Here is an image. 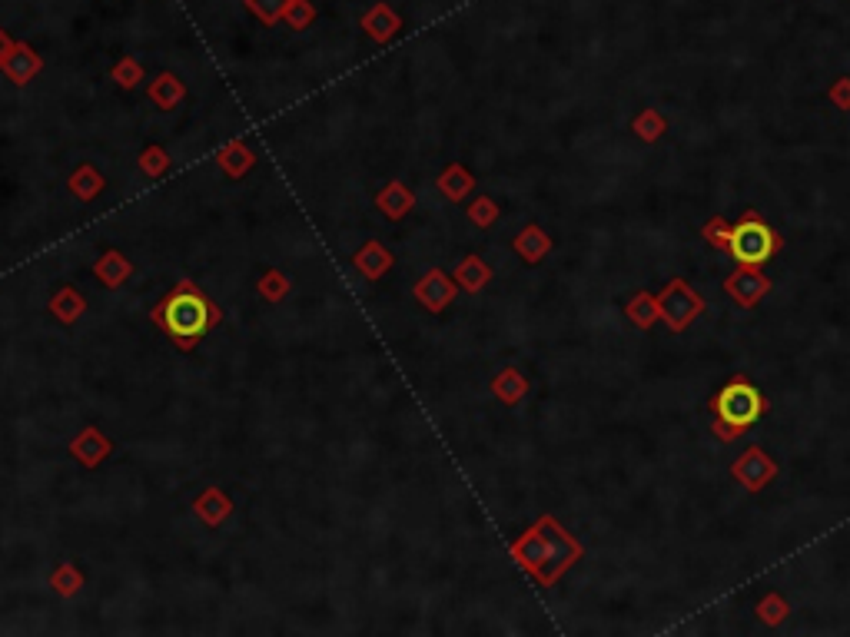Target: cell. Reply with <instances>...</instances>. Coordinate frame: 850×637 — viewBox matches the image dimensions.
I'll list each match as a JSON object with an SVG mask.
<instances>
[{
	"mask_svg": "<svg viewBox=\"0 0 850 637\" xmlns=\"http://www.w3.org/2000/svg\"><path fill=\"white\" fill-rule=\"evenodd\" d=\"M754 614H758V621L767 624V628H781V624L787 621V614H791V604H787V598L781 591H771L758 601Z\"/></svg>",
	"mask_w": 850,
	"mask_h": 637,
	"instance_id": "cell-27",
	"label": "cell"
},
{
	"mask_svg": "<svg viewBox=\"0 0 850 637\" xmlns=\"http://www.w3.org/2000/svg\"><path fill=\"white\" fill-rule=\"evenodd\" d=\"M243 4H246V10H250V14L259 20V24L276 27L279 20H283V14H286V4H289V0H243Z\"/></svg>",
	"mask_w": 850,
	"mask_h": 637,
	"instance_id": "cell-33",
	"label": "cell"
},
{
	"mask_svg": "<svg viewBox=\"0 0 850 637\" xmlns=\"http://www.w3.org/2000/svg\"><path fill=\"white\" fill-rule=\"evenodd\" d=\"M777 472H781V468H777V462L764 452L761 445H748L744 448V455H738L731 462V478L751 495L764 492V488L777 478Z\"/></svg>",
	"mask_w": 850,
	"mask_h": 637,
	"instance_id": "cell-6",
	"label": "cell"
},
{
	"mask_svg": "<svg viewBox=\"0 0 850 637\" xmlns=\"http://www.w3.org/2000/svg\"><path fill=\"white\" fill-rule=\"evenodd\" d=\"M316 17H319V10H316L313 0H289L286 14H283V24L289 30H309L316 24Z\"/></svg>",
	"mask_w": 850,
	"mask_h": 637,
	"instance_id": "cell-31",
	"label": "cell"
},
{
	"mask_svg": "<svg viewBox=\"0 0 850 637\" xmlns=\"http://www.w3.org/2000/svg\"><path fill=\"white\" fill-rule=\"evenodd\" d=\"M133 273H137L133 263L120 253V249H113V246L103 249V256L97 259V263H93V276H97L107 289H120Z\"/></svg>",
	"mask_w": 850,
	"mask_h": 637,
	"instance_id": "cell-15",
	"label": "cell"
},
{
	"mask_svg": "<svg viewBox=\"0 0 850 637\" xmlns=\"http://www.w3.org/2000/svg\"><path fill=\"white\" fill-rule=\"evenodd\" d=\"M631 133H635L641 143H658L668 133V117L655 107L641 110L638 117L631 120Z\"/></svg>",
	"mask_w": 850,
	"mask_h": 637,
	"instance_id": "cell-26",
	"label": "cell"
},
{
	"mask_svg": "<svg viewBox=\"0 0 850 637\" xmlns=\"http://www.w3.org/2000/svg\"><path fill=\"white\" fill-rule=\"evenodd\" d=\"M658 306H661V319L671 332H684L691 322H698L708 309V302L698 289L684 279H671V283L658 292Z\"/></svg>",
	"mask_w": 850,
	"mask_h": 637,
	"instance_id": "cell-5",
	"label": "cell"
},
{
	"mask_svg": "<svg viewBox=\"0 0 850 637\" xmlns=\"http://www.w3.org/2000/svg\"><path fill=\"white\" fill-rule=\"evenodd\" d=\"M359 27L366 30L369 40H376V44L386 47L389 40H396V34L402 30V17H399V10L392 4L379 0V4H372L366 14L359 17Z\"/></svg>",
	"mask_w": 850,
	"mask_h": 637,
	"instance_id": "cell-11",
	"label": "cell"
},
{
	"mask_svg": "<svg viewBox=\"0 0 850 637\" xmlns=\"http://www.w3.org/2000/svg\"><path fill=\"white\" fill-rule=\"evenodd\" d=\"M412 206H416V193H412L402 180H389L376 193V210L386 219H396V223L412 213Z\"/></svg>",
	"mask_w": 850,
	"mask_h": 637,
	"instance_id": "cell-13",
	"label": "cell"
},
{
	"mask_svg": "<svg viewBox=\"0 0 850 637\" xmlns=\"http://www.w3.org/2000/svg\"><path fill=\"white\" fill-rule=\"evenodd\" d=\"M256 292L276 306V302H283L289 292H293V283H289V276L279 273V269H263V276L256 279Z\"/></svg>",
	"mask_w": 850,
	"mask_h": 637,
	"instance_id": "cell-28",
	"label": "cell"
},
{
	"mask_svg": "<svg viewBox=\"0 0 850 637\" xmlns=\"http://www.w3.org/2000/svg\"><path fill=\"white\" fill-rule=\"evenodd\" d=\"M708 409H711L714 438L724 445H731L734 438L751 432V428L764 419L767 402H764L761 389L748 379V375H731V379L711 395Z\"/></svg>",
	"mask_w": 850,
	"mask_h": 637,
	"instance_id": "cell-3",
	"label": "cell"
},
{
	"mask_svg": "<svg viewBox=\"0 0 850 637\" xmlns=\"http://www.w3.org/2000/svg\"><path fill=\"white\" fill-rule=\"evenodd\" d=\"M625 316H628V322H631V326H635V329L648 332L651 326H655V322H661L658 296H651V292L638 289L635 296H631V299L625 302Z\"/></svg>",
	"mask_w": 850,
	"mask_h": 637,
	"instance_id": "cell-23",
	"label": "cell"
},
{
	"mask_svg": "<svg viewBox=\"0 0 850 637\" xmlns=\"http://www.w3.org/2000/svg\"><path fill=\"white\" fill-rule=\"evenodd\" d=\"M827 100L834 103L837 110H850V77H841V80H834V87L827 90Z\"/></svg>",
	"mask_w": 850,
	"mask_h": 637,
	"instance_id": "cell-35",
	"label": "cell"
},
{
	"mask_svg": "<svg viewBox=\"0 0 850 637\" xmlns=\"http://www.w3.org/2000/svg\"><path fill=\"white\" fill-rule=\"evenodd\" d=\"M352 263H356V269L369 279V283H376V279H382L392 266H396V256H392L379 239H369V243L352 256Z\"/></svg>",
	"mask_w": 850,
	"mask_h": 637,
	"instance_id": "cell-14",
	"label": "cell"
},
{
	"mask_svg": "<svg viewBox=\"0 0 850 637\" xmlns=\"http://www.w3.org/2000/svg\"><path fill=\"white\" fill-rule=\"evenodd\" d=\"M110 80L117 83L120 90H137L143 83V64L140 57H120L117 64L110 67Z\"/></svg>",
	"mask_w": 850,
	"mask_h": 637,
	"instance_id": "cell-30",
	"label": "cell"
},
{
	"mask_svg": "<svg viewBox=\"0 0 850 637\" xmlns=\"http://www.w3.org/2000/svg\"><path fill=\"white\" fill-rule=\"evenodd\" d=\"M435 186H439V190L445 193V200H449V203H465V196L475 193V176L465 170L462 163H449L439 173Z\"/></svg>",
	"mask_w": 850,
	"mask_h": 637,
	"instance_id": "cell-20",
	"label": "cell"
},
{
	"mask_svg": "<svg viewBox=\"0 0 850 637\" xmlns=\"http://www.w3.org/2000/svg\"><path fill=\"white\" fill-rule=\"evenodd\" d=\"M512 249L525 259L528 266H538L548 253H552V236H548L538 223H528L522 233L512 239Z\"/></svg>",
	"mask_w": 850,
	"mask_h": 637,
	"instance_id": "cell-16",
	"label": "cell"
},
{
	"mask_svg": "<svg viewBox=\"0 0 850 637\" xmlns=\"http://www.w3.org/2000/svg\"><path fill=\"white\" fill-rule=\"evenodd\" d=\"M771 286V276L761 266H738L724 276V296H731L738 309H758L764 296H771Z\"/></svg>",
	"mask_w": 850,
	"mask_h": 637,
	"instance_id": "cell-7",
	"label": "cell"
},
{
	"mask_svg": "<svg viewBox=\"0 0 850 637\" xmlns=\"http://www.w3.org/2000/svg\"><path fill=\"white\" fill-rule=\"evenodd\" d=\"M137 163H140V170H143V176H147V180H163V176L170 173V166H173L170 153L163 150L160 143L143 146V153H140Z\"/></svg>",
	"mask_w": 850,
	"mask_h": 637,
	"instance_id": "cell-29",
	"label": "cell"
},
{
	"mask_svg": "<svg viewBox=\"0 0 850 637\" xmlns=\"http://www.w3.org/2000/svg\"><path fill=\"white\" fill-rule=\"evenodd\" d=\"M412 296L419 299V306L425 312L439 316V312L449 309L455 296H459V283H455L449 273H442V269H429V273L416 283V289H412Z\"/></svg>",
	"mask_w": 850,
	"mask_h": 637,
	"instance_id": "cell-8",
	"label": "cell"
},
{
	"mask_svg": "<svg viewBox=\"0 0 850 637\" xmlns=\"http://www.w3.org/2000/svg\"><path fill=\"white\" fill-rule=\"evenodd\" d=\"M728 229H731L728 219L711 216L708 223L701 226V236H704V243H708L711 249H718V253H728Z\"/></svg>",
	"mask_w": 850,
	"mask_h": 637,
	"instance_id": "cell-34",
	"label": "cell"
},
{
	"mask_svg": "<svg viewBox=\"0 0 850 637\" xmlns=\"http://www.w3.org/2000/svg\"><path fill=\"white\" fill-rule=\"evenodd\" d=\"M784 249V236L764 223L758 210H744L738 223L728 229V256L738 266H764Z\"/></svg>",
	"mask_w": 850,
	"mask_h": 637,
	"instance_id": "cell-4",
	"label": "cell"
},
{
	"mask_svg": "<svg viewBox=\"0 0 850 637\" xmlns=\"http://www.w3.org/2000/svg\"><path fill=\"white\" fill-rule=\"evenodd\" d=\"M452 279L455 283H459V289H465V292H482L485 286L492 283V266L485 263L482 256H465L459 266L452 269Z\"/></svg>",
	"mask_w": 850,
	"mask_h": 637,
	"instance_id": "cell-22",
	"label": "cell"
},
{
	"mask_svg": "<svg viewBox=\"0 0 850 637\" xmlns=\"http://www.w3.org/2000/svg\"><path fill=\"white\" fill-rule=\"evenodd\" d=\"M47 309H50V316H54L57 322H64V326H74V322L87 312V299L80 296V289L64 286V289H57L54 296H50Z\"/></svg>",
	"mask_w": 850,
	"mask_h": 637,
	"instance_id": "cell-21",
	"label": "cell"
},
{
	"mask_svg": "<svg viewBox=\"0 0 850 637\" xmlns=\"http://www.w3.org/2000/svg\"><path fill=\"white\" fill-rule=\"evenodd\" d=\"M193 515L200 518L206 528H220L223 521L233 515V498L226 495L220 485H206L203 492L193 498Z\"/></svg>",
	"mask_w": 850,
	"mask_h": 637,
	"instance_id": "cell-12",
	"label": "cell"
},
{
	"mask_svg": "<svg viewBox=\"0 0 850 637\" xmlns=\"http://www.w3.org/2000/svg\"><path fill=\"white\" fill-rule=\"evenodd\" d=\"M509 555L525 574H532L538 588H555L562 574L582 561L585 548L555 515H542L512 541Z\"/></svg>",
	"mask_w": 850,
	"mask_h": 637,
	"instance_id": "cell-1",
	"label": "cell"
},
{
	"mask_svg": "<svg viewBox=\"0 0 850 637\" xmlns=\"http://www.w3.org/2000/svg\"><path fill=\"white\" fill-rule=\"evenodd\" d=\"M150 319L176 349L193 352L223 322V309L200 286L183 279L150 309Z\"/></svg>",
	"mask_w": 850,
	"mask_h": 637,
	"instance_id": "cell-2",
	"label": "cell"
},
{
	"mask_svg": "<svg viewBox=\"0 0 850 637\" xmlns=\"http://www.w3.org/2000/svg\"><path fill=\"white\" fill-rule=\"evenodd\" d=\"M147 97H150L153 107L173 110V107H180V103L186 100V83L176 77L173 70H163V73L153 77V83L147 87Z\"/></svg>",
	"mask_w": 850,
	"mask_h": 637,
	"instance_id": "cell-18",
	"label": "cell"
},
{
	"mask_svg": "<svg viewBox=\"0 0 850 637\" xmlns=\"http://www.w3.org/2000/svg\"><path fill=\"white\" fill-rule=\"evenodd\" d=\"M50 588H54L57 598H77L80 588H84V571H80L77 561H60V565L50 571Z\"/></svg>",
	"mask_w": 850,
	"mask_h": 637,
	"instance_id": "cell-25",
	"label": "cell"
},
{
	"mask_svg": "<svg viewBox=\"0 0 850 637\" xmlns=\"http://www.w3.org/2000/svg\"><path fill=\"white\" fill-rule=\"evenodd\" d=\"M67 190L74 193L80 203H93L103 190H107V180H103V173L93 163H77L74 173L67 176Z\"/></svg>",
	"mask_w": 850,
	"mask_h": 637,
	"instance_id": "cell-19",
	"label": "cell"
},
{
	"mask_svg": "<svg viewBox=\"0 0 850 637\" xmlns=\"http://www.w3.org/2000/svg\"><path fill=\"white\" fill-rule=\"evenodd\" d=\"M216 163H220V170L230 176V180H243V176L256 166V153L246 146L243 137H233L220 153H216Z\"/></svg>",
	"mask_w": 850,
	"mask_h": 637,
	"instance_id": "cell-17",
	"label": "cell"
},
{
	"mask_svg": "<svg viewBox=\"0 0 850 637\" xmlns=\"http://www.w3.org/2000/svg\"><path fill=\"white\" fill-rule=\"evenodd\" d=\"M40 70H44V57H40L30 44H24V40H14V47H10L7 60L0 64V73H4V77L14 83V87H27V83L34 80Z\"/></svg>",
	"mask_w": 850,
	"mask_h": 637,
	"instance_id": "cell-10",
	"label": "cell"
},
{
	"mask_svg": "<svg viewBox=\"0 0 850 637\" xmlns=\"http://www.w3.org/2000/svg\"><path fill=\"white\" fill-rule=\"evenodd\" d=\"M465 213H469V219H472V223L479 226V229H492L495 223H499V216H502L499 203H495L492 196H485V193H482V196H475V200L469 203V210H465Z\"/></svg>",
	"mask_w": 850,
	"mask_h": 637,
	"instance_id": "cell-32",
	"label": "cell"
},
{
	"mask_svg": "<svg viewBox=\"0 0 850 637\" xmlns=\"http://www.w3.org/2000/svg\"><path fill=\"white\" fill-rule=\"evenodd\" d=\"M10 47H14V37L7 34L4 27H0V64H4L7 60V54H10Z\"/></svg>",
	"mask_w": 850,
	"mask_h": 637,
	"instance_id": "cell-36",
	"label": "cell"
},
{
	"mask_svg": "<svg viewBox=\"0 0 850 637\" xmlns=\"http://www.w3.org/2000/svg\"><path fill=\"white\" fill-rule=\"evenodd\" d=\"M67 448H70V455H74L84 468H100L113 455V442L107 435H103V428H97V425L80 428V432L70 438Z\"/></svg>",
	"mask_w": 850,
	"mask_h": 637,
	"instance_id": "cell-9",
	"label": "cell"
},
{
	"mask_svg": "<svg viewBox=\"0 0 850 637\" xmlns=\"http://www.w3.org/2000/svg\"><path fill=\"white\" fill-rule=\"evenodd\" d=\"M492 395L499 399L502 405H518L528 395V379L522 369L515 365H505V369L492 379Z\"/></svg>",
	"mask_w": 850,
	"mask_h": 637,
	"instance_id": "cell-24",
	"label": "cell"
}]
</instances>
